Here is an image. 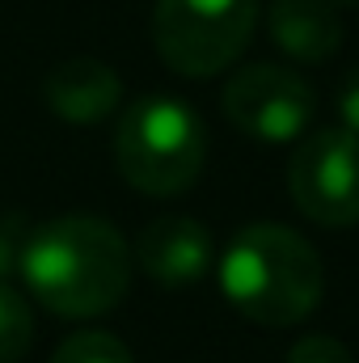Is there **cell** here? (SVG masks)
<instances>
[{
	"mask_svg": "<svg viewBox=\"0 0 359 363\" xmlns=\"http://www.w3.org/2000/svg\"><path fill=\"white\" fill-rule=\"evenodd\" d=\"M38 93H43V101L55 118L93 127L118 106L123 81L110 64L89 60V55H72V60H60L55 68H47Z\"/></svg>",
	"mask_w": 359,
	"mask_h": 363,
	"instance_id": "8",
	"label": "cell"
},
{
	"mask_svg": "<svg viewBox=\"0 0 359 363\" xmlns=\"http://www.w3.org/2000/svg\"><path fill=\"white\" fill-rule=\"evenodd\" d=\"M270 38L296 64H326L343 47V21L334 0H275Z\"/></svg>",
	"mask_w": 359,
	"mask_h": 363,
	"instance_id": "9",
	"label": "cell"
},
{
	"mask_svg": "<svg viewBox=\"0 0 359 363\" xmlns=\"http://www.w3.org/2000/svg\"><path fill=\"white\" fill-rule=\"evenodd\" d=\"M26 237H30V228L21 224V216H0V283H9V274L21 271Z\"/></svg>",
	"mask_w": 359,
	"mask_h": 363,
	"instance_id": "13",
	"label": "cell"
},
{
	"mask_svg": "<svg viewBox=\"0 0 359 363\" xmlns=\"http://www.w3.org/2000/svg\"><path fill=\"white\" fill-rule=\"evenodd\" d=\"M287 190L296 207L321 228L359 224V135L347 127H321L296 140Z\"/></svg>",
	"mask_w": 359,
	"mask_h": 363,
	"instance_id": "5",
	"label": "cell"
},
{
	"mask_svg": "<svg viewBox=\"0 0 359 363\" xmlns=\"http://www.w3.org/2000/svg\"><path fill=\"white\" fill-rule=\"evenodd\" d=\"M224 118L263 144H292L309 135L313 89L283 64H250L224 85Z\"/></svg>",
	"mask_w": 359,
	"mask_h": 363,
	"instance_id": "6",
	"label": "cell"
},
{
	"mask_svg": "<svg viewBox=\"0 0 359 363\" xmlns=\"http://www.w3.org/2000/svg\"><path fill=\"white\" fill-rule=\"evenodd\" d=\"M338 114H343V127L359 135V64L347 68V77L338 85Z\"/></svg>",
	"mask_w": 359,
	"mask_h": 363,
	"instance_id": "14",
	"label": "cell"
},
{
	"mask_svg": "<svg viewBox=\"0 0 359 363\" xmlns=\"http://www.w3.org/2000/svg\"><path fill=\"white\" fill-rule=\"evenodd\" d=\"M216 245L207 224L190 220V216H161L153 224H144L140 241H136V262L161 287H190L211 271Z\"/></svg>",
	"mask_w": 359,
	"mask_h": 363,
	"instance_id": "7",
	"label": "cell"
},
{
	"mask_svg": "<svg viewBox=\"0 0 359 363\" xmlns=\"http://www.w3.org/2000/svg\"><path fill=\"white\" fill-rule=\"evenodd\" d=\"M258 0H157V55L190 81L224 72L254 38Z\"/></svg>",
	"mask_w": 359,
	"mask_h": 363,
	"instance_id": "4",
	"label": "cell"
},
{
	"mask_svg": "<svg viewBox=\"0 0 359 363\" xmlns=\"http://www.w3.org/2000/svg\"><path fill=\"white\" fill-rule=\"evenodd\" d=\"M34 342V313H30V300L0 283V363H21L26 351Z\"/></svg>",
	"mask_w": 359,
	"mask_h": 363,
	"instance_id": "10",
	"label": "cell"
},
{
	"mask_svg": "<svg viewBox=\"0 0 359 363\" xmlns=\"http://www.w3.org/2000/svg\"><path fill=\"white\" fill-rule=\"evenodd\" d=\"M343 4H355V0H343Z\"/></svg>",
	"mask_w": 359,
	"mask_h": 363,
	"instance_id": "15",
	"label": "cell"
},
{
	"mask_svg": "<svg viewBox=\"0 0 359 363\" xmlns=\"http://www.w3.org/2000/svg\"><path fill=\"white\" fill-rule=\"evenodd\" d=\"M283 363H355V359H351V351H347L338 338H330V334H309V338H300V342L287 351Z\"/></svg>",
	"mask_w": 359,
	"mask_h": 363,
	"instance_id": "12",
	"label": "cell"
},
{
	"mask_svg": "<svg viewBox=\"0 0 359 363\" xmlns=\"http://www.w3.org/2000/svg\"><path fill=\"white\" fill-rule=\"evenodd\" d=\"M17 274L47 313L97 317L127 296L131 250L110 220L60 216L30 228Z\"/></svg>",
	"mask_w": 359,
	"mask_h": 363,
	"instance_id": "1",
	"label": "cell"
},
{
	"mask_svg": "<svg viewBox=\"0 0 359 363\" xmlns=\"http://www.w3.org/2000/svg\"><path fill=\"white\" fill-rule=\"evenodd\" d=\"M51 363H136V355L127 351L123 338H114L106 330H81L55 347Z\"/></svg>",
	"mask_w": 359,
	"mask_h": 363,
	"instance_id": "11",
	"label": "cell"
},
{
	"mask_svg": "<svg viewBox=\"0 0 359 363\" xmlns=\"http://www.w3.org/2000/svg\"><path fill=\"white\" fill-rule=\"evenodd\" d=\"M220 287L228 304L254 325L287 330L321 304L326 271L317 250L296 228L250 224L228 241L220 258Z\"/></svg>",
	"mask_w": 359,
	"mask_h": 363,
	"instance_id": "2",
	"label": "cell"
},
{
	"mask_svg": "<svg viewBox=\"0 0 359 363\" xmlns=\"http://www.w3.org/2000/svg\"><path fill=\"white\" fill-rule=\"evenodd\" d=\"M203 161L207 131L186 101L170 93H148L123 110L114 131V165L127 186L153 199L182 194L203 174Z\"/></svg>",
	"mask_w": 359,
	"mask_h": 363,
	"instance_id": "3",
	"label": "cell"
}]
</instances>
